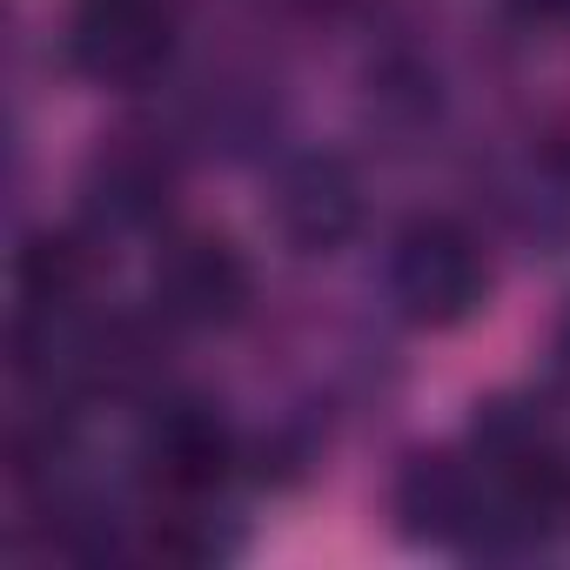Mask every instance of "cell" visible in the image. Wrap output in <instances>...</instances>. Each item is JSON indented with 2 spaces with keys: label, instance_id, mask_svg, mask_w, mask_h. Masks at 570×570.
<instances>
[{
  "label": "cell",
  "instance_id": "1",
  "mask_svg": "<svg viewBox=\"0 0 570 570\" xmlns=\"http://www.w3.org/2000/svg\"><path fill=\"white\" fill-rule=\"evenodd\" d=\"M483 248L470 228L430 215V222H410L396 235V255H390V289L396 303L416 316V323H463L476 303H483Z\"/></svg>",
  "mask_w": 570,
  "mask_h": 570
},
{
  "label": "cell",
  "instance_id": "2",
  "mask_svg": "<svg viewBox=\"0 0 570 570\" xmlns=\"http://www.w3.org/2000/svg\"><path fill=\"white\" fill-rule=\"evenodd\" d=\"M175 48V28H168V8L161 0H88L75 35H68V55L88 81H108V88H135L148 81Z\"/></svg>",
  "mask_w": 570,
  "mask_h": 570
},
{
  "label": "cell",
  "instance_id": "3",
  "mask_svg": "<svg viewBox=\"0 0 570 570\" xmlns=\"http://www.w3.org/2000/svg\"><path fill=\"white\" fill-rule=\"evenodd\" d=\"M248 303V262L222 235H181L155 262V309L188 330L235 323Z\"/></svg>",
  "mask_w": 570,
  "mask_h": 570
},
{
  "label": "cell",
  "instance_id": "4",
  "mask_svg": "<svg viewBox=\"0 0 570 570\" xmlns=\"http://www.w3.org/2000/svg\"><path fill=\"white\" fill-rule=\"evenodd\" d=\"M275 222L296 248H336L350 242V228L363 222V188L336 155H309L282 175L275 188Z\"/></svg>",
  "mask_w": 570,
  "mask_h": 570
},
{
  "label": "cell",
  "instance_id": "5",
  "mask_svg": "<svg viewBox=\"0 0 570 570\" xmlns=\"http://www.w3.org/2000/svg\"><path fill=\"white\" fill-rule=\"evenodd\" d=\"M148 463H155V483H161V490H175V497H208V490L228 476V430H222L208 410H175V416L155 423Z\"/></svg>",
  "mask_w": 570,
  "mask_h": 570
},
{
  "label": "cell",
  "instance_id": "6",
  "mask_svg": "<svg viewBox=\"0 0 570 570\" xmlns=\"http://www.w3.org/2000/svg\"><path fill=\"white\" fill-rule=\"evenodd\" d=\"M14 282H21L28 316L55 323V316H68V309L95 289V248H88L81 235H68V228H48V235H35V242L21 248Z\"/></svg>",
  "mask_w": 570,
  "mask_h": 570
},
{
  "label": "cell",
  "instance_id": "7",
  "mask_svg": "<svg viewBox=\"0 0 570 570\" xmlns=\"http://www.w3.org/2000/svg\"><path fill=\"white\" fill-rule=\"evenodd\" d=\"M403 517L416 537H463L483 523V483L456 456H416L403 476Z\"/></svg>",
  "mask_w": 570,
  "mask_h": 570
},
{
  "label": "cell",
  "instance_id": "8",
  "mask_svg": "<svg viewBox=\"0 0 570 570\" xmlns=\"http://www.w3.org/2000/svg\"><path fill=\"white\" fill-rule=\"evenodd\" d=\"M88 202L101 222L115 228H141L168 208V168L155 155H135V148H108L88 175Z\"/></svg>",
  "mask_w": 570,
  "mask_h": 570
}]
</instances>
